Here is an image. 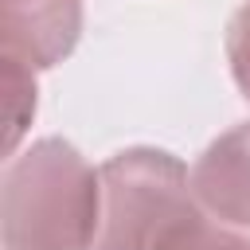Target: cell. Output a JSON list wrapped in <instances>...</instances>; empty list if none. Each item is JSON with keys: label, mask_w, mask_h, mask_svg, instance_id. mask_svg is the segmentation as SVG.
<instances>
[{"label": "cell", "mask_w": 250, "mask_h": 250, "mask_svg": "<svg viewBox=\"0 0 250 250\" xmlns=\"http://www.w3.org/2000/svg\"><path fill=\"white\" fill-rule=\"evenodd\" d=\"M102 188L62 141L27 148L4 180V250H90Z\"/></svg>", "instance_id": "1"}, {"label": "cell", "mask_w": 250, "mask_h": 250, "mask_svg": "<svg viewBox=\"0 0 250 250\" xmlns=\"http://www.w3.org/2000/svg\"><path fill=\"white\" fill-rule=\"evenodd\" d=\"M188 172L176 156L133 148L102 168V234L98 250H156V242L188 219Z\"/></svg>", "instance_id": "2"}, {"label": "cell", "mask_w": 250, "mask_h": 250, "mask_svg": "<svg viewBox=\"0 0 250 250\" xmlns=\"http://www.w3.org/2000/svg\"><path fill=\"white\" fill-rule=\"evenodd\" d=\"M191 188L219 219L250 227V125L223 133L199 156Z\"/></svg>", "instance_id": "3"}, {"label": "cell", "mask_w": 250, "mask_h": 250, "mask_svg": "<svg viewBox=\"0 0 250 250\" xmlns=\"http://www.w3.org/2000/svg\"><path fill=\"white\" fill-rule=\"evenodd\" d=\"M4 59H8V66H4V90H8V98H4V109H8L4 145L16 148V141L23 133V121L35 109V82H31V66H23V59H16L8 51H4Z\"/></svg>", "instance_id": "4"}, {"label": "cell", "mask_w": 250, "mask_h": 250, "mask_svg": "<svg viewBox=\"0 0 250 250\" xmlns=\"http://www.w3.org/2000/svg\"><path fill=\"white\" fill-rule=\"evenodd\" d=\"M156 250H250V242H242V238H234V234H227V230L207 227L203 215L191 211L188 219H180V223L156 242Z\"/></svg>", "instance_id": "5"}, {"label": "cell", "mask_w": 250, "mask_h": 250, "mask_svg": "<svg viewBox=\"0 0 250 250\" xmlns=\"http://www.w3.org/2000/svg\"><path fill=\"white\" fill-rule=\"evenodd\" d=\"M227 59H230V70H234L242 98L250 102V0L234 12V20L227 27Z\"/></svg>", "instance_id": "6"}, {"label": "cell", "mask_w": 250, "mask_h": 250, "mask_svg": "<svg viewBox=\"0 0 250 250\" xmlns=\"http://www.w3.org/2000/svg\"><path fill=\"white\" fill-rule=\"evenodd\" d=\"M27 4H39V0H4V8H27Z\"/></svg>", "instance_id": "7"}]
</instances>
